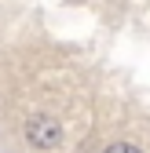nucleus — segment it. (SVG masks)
<instances>
[{
  "mask_svg": "<svg viewBox=\"0 0 150 153\" xmlns=\"http://www.w3.org/2000/svg\"><path fill=\"white\" fill-rule=\"evenodd\" d=\"M26 135H29V146H37V149H55L62 142V128L51 117H33L26 124Z\"/></svg>",
  "mask_w": 150,
  "mask_h": 153,
  "instance_id": "nucleus-1",
  "label": "nucleus"
},
{
  "mask_svg": "<svg viewBox=\"0 0 150 153\" xmlns=\"http://www.w3.org/2000/svg\"><path fill=\"white\" fill-rule=\"evenodd\" d=\"M106 153H139V146H132V142H117V146H110Z\"/></svg>",
  "mask_w": 150,
  "mask_h": 153,
  "instance_id": "nucleus-2",
  "label": "nucleus"
}]
</instances>
